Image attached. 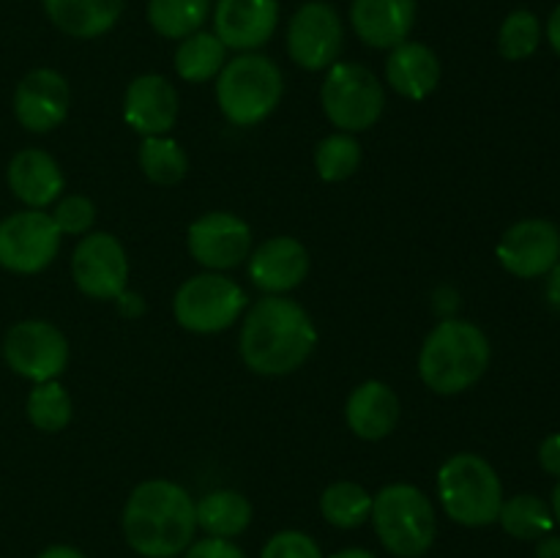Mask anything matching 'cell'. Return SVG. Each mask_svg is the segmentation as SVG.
Masks as SVG:
<instances>
[{
	"mask_svg": "<svg viewBox=\"0 0 560 558\" xmlns=\"http://www.w3.org/2000/svg\"><path fill=\"white\" fill-rule=\"evenodd\" d=\"M490 367V339L476 323L446 317L427 334L419 353V375L435 394H459Z\"/></svg>",
	"mask_w": 560,
	"mask_h": 558,
	"instance_id": "obj_3",
	"label": "cell"
},
{
	"mask_svg": "<svg viewBox=\"0 0 560 558\" xmlns=\"http://www.w3.org/2000/svg\"><path fill=\"white\" fill-rule=\"evenodd\" d=\"M211 0H148V22L164 38H186L211 16Z\"/></svg>",
	"mask_w": 560,
	"mask_h": 558,
	"instance_id": "obj_26",
	"label": "cell"
},
{
	"mask_svg": "<svg viewBox=\"0 0 560 558\" xmlns=\"http://www.w3.org/2000/svg\"><path fill=\"white\" fill-rule=\"evenodd\" d=\"M386 80L399 96L421 102L441 82V60L427 44L402 42L388 53Z\"/></svg>",
	"mask_w": 560,
	"mask_h": 558,
	"instance_id": "obj_22",
	"label": "cell"
},
{
	"mask_svg": "<svg viewBox=\"0 0 560 558\" xmlns=\"http://www.w3.org/2000/svg\"><path fill=\"white\" fill-rule=\"evenodd\" d=\"M331 558H375L370 550H364V547H348V550H339L334 553Z\"/></svg>",
	"mask_w": 560,
	"mask_h": 558,
	"instance_id": "obj_42",
	"label": "cell"
},
{
	"mask_svg": "<svg viewBox=\"0 0 560 558\" xmlns=\"http://www.w3.org/2000/svg\"><path fill=\"white\" fill-rule=\"evenodd\" d=\"M126 124L142 137L167 135L178 118V93L162 74H140L129 82L124 96Z\"/></svg>",
	"mask_w": 560,
	"mask_h": 558,
	"instance_id": "obj_17",
	"label": "cell"
},
{
	"mask_svg": "<svg viewBox=\"0 0 560 558\" xmlns=\"http://www.w3.org/2000/svg\"><path fill=\"white\" fill-rule=\"evenodd\" d=\"M438 498L454 523L481 528L498 520L503 485L485 457L463 452L448 457L438 470Z\"/></svg>",
	"mask_w": 560,
	"mask_h": 558,
	"instance_id": "obj_6",
	"label": "cell"
},
{
	"mask_svg": "<svg viewBox=\"0 0 560 558\" xmlns=\"http://www.w3.org/2000/svg\"><path fill=\"white\" fill-rule=\"evenodd\" d=\"M66 178L60 164L38 148H25L9 162V189L27 208H47L60 200Z\"/></svg>",
	"mask_w": 560,
	"mask_h": 558,
	"instance_id": "obj_21",
	"label": "cell"
},
{
	"mask_svg": "<svg viewBox=\"0 0 560 558\" xmlns=\"http://www.w3.org/2000/svg\"><path fill=\"white\" fill-rule=\"evenodd\" d=\"M345 44L342 16L331 3L310 0L288 25V53L306 71H323L339 60Z\"/></svg>",
	"mask_w": 560,
	"mask_h": 558,
	"instance_id": "obj_11",
	"label": "cell"
},
{
	"mask_svg": "<svg viewBox=\"0 0 560 558\" xmlns=\"http://www.w3.org/2000/svg\"><path fill=\"white\" fill-rule=\"evenodd\" d=\"M320 512L334 528H359L372 514V496L359 481H334L323 490Z\"/></svg>",
	"mask_w": 560,
	"mask_h": 558,
	"instance_id": "obj_27",
	"label": "cell"
},
{
	"mask_svg": "<svg viewBox=\"0 0 560 558\" xmlns=\"http://www.w3.org/2000/svg\"><path fill=\"white\" fill-rule=\"evenodd\" d=\"M282 71L260 53H241L224 63L217 77V102L235 126H257L282 98Z\"/></svg>",
	"mask_w": 560,
	"mask_h": 558,
	"instance_id": "obj_5",
	"label": "cell"
},
{
	"mask_svg": "<svg viewBox=\"0 0 560 558\" xmlns=\"http://www.w3.org/2000/svg\"><path fill=\"white\" fill-rule=\"evenodd\" d=\"M361 159H364V153H361L359 140L348 131L323 137L315 148V170L328 184L348 181L361 167Z\"/></svg>",
	"mask_w": 560,
	"mask_h": 558,
	"instance_id": "obj_30",
	"label": "cell"
},
{
	"mask_svg": "<svg viewBox=\"0 0 560 558\" xmlns=\"http://www.w3.org/2000/svg\"><path fill=\"white\" fill-rule=\"evenodd\" d=\"M184 558H246V553L235 542L206 536L200 542H191L184 550Z\"/></svg>",
	"mask_w": 560,
	"mask_h": 558,
	"instance_id": "obj_35",
	"label": "cell"
},
{
	"mask_svg": "<svg viewBox=\"0 0 560 558\" xmlns=\"http://www.w3.org/2000/svg\"><path fill=\"white\" fill-rule=\"evenodd\" d=\"M345 419L361 441H383L399 421V397L383 381H364L350 392Z\"/></svg>",
	"mask_w": 560,
	"mask_h": 558,
	"instance_id": "obj_20",
	"label": "cell"
},
{
	"mask_svg": "<svg viewBox=\"0 0 560 558\" xmlns=\"http://www.w3.org/2000/svg\"><path fill=\"white\" fill-rule=\"evenodd\" d=\"M416 22V0H353L350 25L355 36L375 49H394L408 42Z\"/></svg>",
	"mask_w": 560,
	"mask_h": 558,
	"instance_id": "obj_19",
	"label": "cell"
},
{
	"mask_svg": "<svg viewBox=\"0 0 560 558\" xmlns=\"http://www.w3.org/2000/svg\"><path fill=\"white\" fill-rule=\"evenodd\" d=\"M552 518H556V523H560V481L556 485V490H552Z\"/></svg>",
	"mask_w": 560,
	"mask_h": 558,
	"instance_id": "obj_43",
	"label": "cell"
},
{
	"mask_svg": "<svg viewBox=\"0 0 560 558\" xmlns=\"http://www.w3.org/2000/svg\"><path fill=\"white\" fill-rule=\"evenodd\" d=\"M310 274V252L293 235H273L249 255V277L260 290L282 295Z\"/></svg>",
	"mask_w": 560,
	"mask_h": 558,
	"instance_id": "obj_18",
	"label": "cell"
},
{
	"mask_svg": "<svg viewBox=\"0 0 560 558\" xmlns=\"http://www.w3.org/2000/svg\"><path fill=\"white\" fill-rule=\"evenodd\" d=\"M320 102L326 118L339 131L353 135V131H364L381 120L383 107H386V91L366 66L337 60L326 71Z\"/></svg>",
	"mask_w": 560,
	"mask_h": 558,
	"instance_id": "obj_7",
	"label": "cell"
},
{
	"mask_svg": "<svg viewBox=\"0 0 560 558\" xmlns=\"http://www.w3.org/2000/svg\"><path fill=\"white\" fill-rule=\"evenodd\" d=\"M38 558H85V556L71 545H52L44 553H38Z\"/></svg>",
	"mask_w": 560,
	"mask_h": 558,
	"instance_id": "obj_40",
	"label": "cell"
},
{
	"mask_svg": "<svg viewBox=\"0 0 560 558\" xmlns=\"http://www.w3.org/2000/svg\"><path fill=\"white\" fill-rule=\"evenodd\" d=\"M536 558H560V536H541L539 547H536Z\"/></svg>",
	"mask_w": 560,
	"mask_h": 558,
	"instance_id": "obj_38",
	"label": "cell"
},
{
	"mask_svg": "<svg viewBox=\"0 0 560 558\" xmlns=\"http://www.w3.org/2000/svg\"><path fill=\"white\" fill-rule=\"evenodd\" d=\"M260 558H323V553L304 531H279L266 542Z\"/></svg>",
	"mask_w": 560,
	"mask_h": 558,
	"instance_id": "obj_34",
	"label": "cell"
},
{
	"mask_svg": "<svg viewBox=\"0 0 560 558\" xmlns=\"http://www.w3.org/2000/svg\"><path fill=\"white\" fill-rule=\"evenodd\" d=\"M246 310V293L224 274H197L186 279L173 301L175 321L195 334H219Z\"/></svg>",
	"mask_w": 560,
	"mask_h": 558,
	"instance_id": "obj_8",
	"label": "cell"
},
{
	"mask_svg": "<svg viewBox=\"0 0 560 558\" xmlns=\"http://www.w3.org/2000/svg\"><path fill=\"white\" fill-rule=\"evenodd\" d=\"M498 260L514 277H545L560 260L558 228L547 219H523L512 224L498 244Z\"/></svg>",
	"mask_w": 560,
	"mask_h": 558,
	"instance_id": "obj_14",
	"label": "cell"
},
{
	"mask_svg": "<svg viewBox=\"0 0 560 558\" xmlns=\"http://www.w3.org/2000/svg\"><path fill=\"white\" fill-rule=\"evenodd\" d=\"M49 22L71 38H98L118 25L124 0H44Z\"/></svg>",
	"mask_w": 560,
	"mask_h": 558,
	"instance_id": "obj_23",
	"label": "cell"
},
{
	"mask_svg": "<svg viewBox=\"0 0 560 558\" xmlns=\"http://www.w3.org/2000/svg\"><path fill=\"white\" fill-rule=\"evenodd\" d=\"M27 419L42 432H60L71 421V397L58 381L33 383L27 394Z\"/></svg>",
	"mask_w": 560,
	"mask_h": 558,
	"instance_id": "obj_31",
	"label": "cell"
},
{
	"mask_svg": "<svg viewBox=\"0 0 560 558\" xmlns=\"http://www.w3.org/2000/svg\"><path fill=\"white\" fill-rule=\"evenodd\" d=\"M71 277L85 295L98 301H115L126 290L129 260L115 235L91 233L77 244L71 257Z\"/></svg>",
	"mask_w": 560,
	"mask_h": 558,
	"instance_id": "obj_12",
	"label": "cell"
},
{
	"mask_svg": "<svg viewBox=\"0 0 560 558\" xmlns=\"http://www.w3.org/2000/svg\"><path fill=\"white\" fill-rule=\"evenodd\" d=\"M547 38H550L552 49L560 55V5L550 14V22H547Z\"/></svg>",
	"mask_w": 560,
	"mask_h": 558,
	"instance_id": "obj_41",
	"label": "cell"
},
{
	"mask_svg": "<svg viewBox=\"0 0 560 558\" xmlns=\"http://www.w3.org/2000/svg\"><path fill=\"white\" fill-rule=\"evenodd\" d=\"M197 528L217 539H233L252 523L249 498L235 490H213L195 503Z\"/></svg>",
	"mask_w": 560,
	"mask_h": 558,
	"instance_id": "obj_24",
	"label": "cell"
},
{
	"mask_svg": "<svg viewBox=\"0 0 560 558\" xmlns=\"http://www.w3.org/2000/svg\"><path fill=\"white\" fill-rule=\"evenodd\" d=\"M186 244L200 266L211 271H228L252 255V230L235 213L211 211L189 224Z\"/></svg>",
	"mask_w": 560,
	"mask_h": 558,
	"instance_id": "obj_13",
	"label": "cell"
},
{
	"mask_svg": "<svg viewBox=\"0 0 560 558\" xmlns=\"http://www.w3.org/2000/svg\"><path fill=\"white\" fill-rule=\"evenodd\" d=\"M241 359L257 375H290L312 356L317 328L310 312L284 295H266L241 328Z\"/></svg>",
	"mask_w": 560,
	"mask_h": 558,
	"instance_id": "obj_1",
	"label": "cell"
},
{
	"mask_svg": "<svg viewBox=\"0 0 560 558\" xmlns=\"http://www.w3.org/2000/svg\"><path fill=\"white\" fill-rule=\"evenodd\" d=\"M60 230L52 217L25 208L0 222V266L14 274H38L58 257Z\"/></svg>",
	"mask_w": 560,
	"mask_h": 558,
	"instance_id": "obj_9",
	"label": "cell"
},
{
	"mask_svg": "<svg viewBox=\"0 0 560 558\" xmlns=\"http://www.w3.org/2000/svg\"><path fill=\"white\" fill-rule=\"evenodd\" d=\"M49 217L58 224L60 235H85L96 222V206L85 195H66L55 202Z\"/></svg>",
	"mask_w": 560,
	"mask_h": 558,
	"instance_id": "obj_33",
	"label": "cell"
},
{
	"mask_svg": "<svg viewBox=\"0 0 560 558\" xmlns=\"http://www.w3.org/2000/svg\"><path fill=\"white\" fill-rule=\"evenodd\" d=\"M140 167L148 181L159 186H173L184 181L186 170H189V156L184 148L167 135L142 137L140 146Z\"/></svg>",
	"mask_w": 560,
	"mask_h": 558,
	"instance_id": "obj_29",
	"label": "cell"
},
{
	"mask_svg": "<svg viewBox=\"0 0 560 558\" xmlns=\"http://www.w3.org/2000/svg\"><path fill=\"white\" fill-rule=\"evenodd\" d=\"M547 274H550V279H547V301L560 310V260Z\"/></svg>",
	"mask_w": 560,
	"mask_h": 558,
	"instance_id": "obj_39",
	"label": "cell"
},
{
	"mask_svg": "<svg viewBox=\"0 0 560 558\" xmlns=\"http://www.w3.org/2000/svg\"><path fill=\"white\" fill-rule=\"evenodd\" d=\"M195 501L180 485L148 479L124 507V536L142 558H175L195 542Z\"/></svg>",
	"mask_w": 560,
	"mask_h": 558,
	"instance_id": "obj_2",
	"label": "cell"
},
{
	"mask_svg": "<svg viewBox=\"0 0 560 558\" xmlns=\"http://www.w3.org/2000/svg\"><path fill=\"white\" fill-rule=\"evenodd\" d=\"M115 301H118L120 315H126V317H140L142 312H145V301H142V295L131 293V290H124V293H120Z\"/></svg>",
	"mask_w": 560,
	"mask_h": 558,
	"instance_id": "obj_37",
	"label": "cell"
},
{
	"mask_svg": "<svg viewBox=\"0 0 560 558\" xmlns=\"http://www.w3.org/2000/svg\"><path fill=\"white\" fill-rule=\"evenodd\" d=\"M3 356L5 364L25 381H58L69 364V342L52 323L22 321L5 334Z\"/></svg>",
	"mask_w": 560,
	"mask_h": 558,
	"instance_id": "obj_10",
	"label": "cell"
},
{
	"mask_svg": "<svg viewBox=\"0 0 560 558\" xmlns=\"http://www.w3.org/2000/svg\"><path fill=\"white\" fill-rule=\"evenodd\" d=\"M279 25V0H217L213 33L228 49L255 53Z\"/></svg>",
	"mask_w": 560,
	"mask_h": 558,
	"instance_id": "obj_15",
	"label": "cell"
},
{
	"mask_svg": "<svg viewBox=\"0 0 560 558\" xmlns=\"http://www.w3.org/2000/svg\"><path fill=\"white\" fill-rule=\"evenodd\" d=\"M372 525L392 556L419 558L435 542L438 520L432 501L424 490L413 485H388L372 498Z\"/></svg>",
	"mask_w": 560,
	"mask_h": 558,
	"instance_id": "obj_4",
	"label": "cell"
},
{
	"mask_svg": "<svg viewBox=\"0 0 560 558\" xmlns=\"http://www.w3.org/2000/svg\"><path fill=\"white\" fill-rule=\"evenodd\" d=\"M228 63V47L219 42L217 33L197 31L180 38L175 49V71L186 82H208L219 77Z\"/></svg>",
	"mask_w": 560,
	"mask_h": 558,
	"instance_id": "obj_25",
	"label": "cell"
},
{
	"mask_svg": "<svg viewBox=\"0 0 560 558\" xmlns=\"http://www.w3.org/2000/svg\"><path fill=\"white\" fill-rule=\"evenodd\" d=\"M498 523L514 539L534 542L550 534L556 518H552V509L539 496L523 492V496H514L509 501H503L501 512H498Z\"/></svg>",
	"mask_w": 560,
	"mask_h": 558,
	"instance_id": "obj_28",
	"label": "cell"
},
{
	"mask_svg": "<svg viewBox=\"0 0 560 558\" xmlns=\"http://www.w3.org/2000/svg\"><path fill=\"white\" fill-rule=\"evenodd\" d=\"M69 82L55 69H33L14 93V115L27 131H52L69 113Z\"/></svg>",
	"mask_w": 560,
	"mask_h": 558,
	"instance_id": "obj_16",
	"label": "cell"
},
{
	"mask_svg": "<svg viewBox=\"0 0 560 558\" xmlns=\"http://www.w3.org/2000/svg\"><path fill=\"white\" fill-rule=\"evenodd\" d=\"M539 463L547 474L558 476L560 479V432L545 438V443L539 446Z\"/></svg>",
	"mask_w": 560,
	"mask_h": 558,
	"instance_id": "obj_36",
	"label": "cell"
},
{
	"mask_svg": "<svg viewBox=\"0 0 560 558\" xmlns=\"http://www.w3.org/2000/svg\"><path fill=\"white\" fill-rule=\"evenodd\" d=\"M541 42L539 16L528 9H517L503 20L498 33V49L506 60H525L536 53Z\"/></svg>",
	"mask_w": 560,
	"mask_h": 558,
	"instance_id": "obj_32",
	"label": "cell"
}]
</instances>
